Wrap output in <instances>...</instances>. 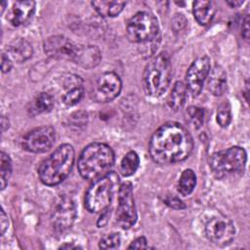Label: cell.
Returning <instances> with one entry per match:
<instances>
[{
  "label": "cell",
  "mask_w": 250,
  "mask_h": 250,
  "mask_svg": "<svg viewBox=\"0 0 250 250\" xmlns=\"http://www.w3.org/2000/svg\"><path fill=\"white\" fill-rule=\"evenodd\" d=\"M187 24V19L182 14H176L172 20V27L175 31L182 30Z\"/></svg>",
  "instance_id": "obj_30"
},
{
  "label": "cell",
  "mask_w": 250,
  "mask_h": 250,
  "mask_svg": "<svg viewBox=\"0 0 250 250\" xmlns=\"http://www.w3.org/2000/svg\"><path fill=\"white\" fill-rule=\"evenodd\" d=\"M6 6H7V2H6V1L1 2V14H3V13H4V10H5Z\"/></svg>",
  "instance_id": "obj_39"
},
{
  "label": "cell",
  "mask_w": 250,
  "mask_h": 250,
  "mask_svg": "<svg viewBox=\"0 0 250 250\" xmlns=\"http://www.w3.org/2000/svg\"><path fill=\"white\" fill-rule=\"evenodd\" d=\"M83 94H84L83 86L71 88L65 91V93L62 97V100L63 104H65L66 105H70V106L75 105L81 101V99L83 98Z\"/></svg>",
  "instance_id": "obj_26"
},
{
  "label": "cell",
  "mask_w": 250,
  "mask_h": 250,
  "mask_svg": "<svg viewBox=\"0 0 250 250\" xmlns=\"http://www.w3.org/2000/svg\"><path fill=\"white\" fill-rule=\"evenodd\" d=\"M136 221L137 211L133 195V186L130 182H125L119 186L116 223L121 229H128L135 225Z\"/></svg>",
  "instance_id": "obj_8"
},
{
  "label": "cell",
  "mask_w": 250,
  "mask_h": 250,
  "mask_svg": "<svg viewBox=\"0 0 250 250\" xmlns=\"http://www.w3.org/2000/svg\"><path fill=\"white\" fill-rule=\"evenodd\" d=\"M43 48L50 58L71 61L76 44L62 35H54L44 41Z\"/></svg>",
  "instance_id": "obj_14"
},
{
  "label": "cell",
  "mask_w": 250,
  "mask_h": 250,
  "mask_svg": "<svg viewBox=\"0 0 250 250\" xmlns=\"http://www.w3.org/2000/svg\"><path fill=\"white\" fill-rule=\"evenodd\" d=\"M94 9L101 17H116L118 16L126 5L123 1H93L91 2Z\"/></svg>",
  "instance_id": "obj_22"
},
{
  "label": "cell",
  "mask_w": 250,
  "mask_h": 250,
  "mask_svg": "<svg viewBox=\"0 0 250 250\" xmlns=\"http://www.w3.org/2000/svg\"><path fill=\"white\" fill-rule=\"evenodd\" d=\"M172 75L170 57L166 52L155 56L146 65L143 74V85L146 94L157 98L169 87Z\"/></svg>",
  "instance_id": "obj_4"
},
{
  "label": "cell",
  "mask_w": 250,
  "mask_h": 250,
  "mask_svg": "<svg viewBox=\"0 0 250 250\" xmlns=\"http://www.w3.org/2000/svg\"><path fill=\"white\" fill-rule=\"evenodd\" d=\"M206 237L216 245L229 244L235 234L233 223L226 216L219 215L210 219L205 226Z\"/></svg>",
  "instance_id": "obj_10"
},
{
  "label": "cell",
  "mask_w": 250,
  "mask_h": 250,
  "mask_svg": "<svg viewBox=\"0 0 250 250\" xmlns=\"http://www.w3.org/2000/svg\"><path fill=\"white\" fill-rule=\"evenodd\" d=\"M119 177L114 172L93 181L85 193V207L91 213H99L106 209L112 199Z\"/></svg>",
  "instance_id": "obj_5"
},
{
  "label": "cell",
  "mask_w": 250,
  "mask_h": 250,
  "mask_svg": "<svg viewBox=\"0 0 250 250\" xmlns=\"http://www.w3.org/2000/svg\"><path fill=\"white\" fill-rule=\"evenodd\" d=\"M75 158V152L69 144L61 145L38 169L40 181L46 186H57L69 175Z\"/></svg>",
  "instance_id": "obj_3"
},
{
  "label": "cell",
  "mask_w": 250,
  "mask_h": 250,
  "mask_svg": "<svg viewBox=\"0 0 250 250\" xmlns=\"http://www.w3.org/2000/svg\"><path fill=\"white\" fill-rule=\"evenodd\" d=\"M165 203L174 209H185L186 208L185 203L179 197L174 196V195H167V197L165 198Z\"/></svg>",
  "instance_id": "obj_31"
},
{
  "label": "cell",
  "mask_w": 250,
  "mask_h": 250,
  "mask_svg": "<svg viewBox=\"0 0 250 250\" xmlns=\"http://www.w3.org/2000/svg\"><path fill=\"white\" fill-rule=\"evenodd\" d=\"M109 217H110V210H108V209L106 208V209L104 210V212L102 213V215L100 216V218H99V220H98V222H97L98 228H103V227H104V226L107 224Z\"/></svg>",
  "instance_id": "obj_34"
},
{
  "label": "cell",
  "mask_w": 250,
  "mask_h": 250,
  "mask_svg": "<svg viewBox=\"0 0 250 250\" xmlns=\"http://www.w3.org/2000/svg\"><path fill=\"white\" fill-rule=\"evenodd\" d=\"M56 131L52 126H41L28 132L22 139L23 149L33 153H43L55 144Z\"/></svg>",
  "instance_id": "obj_11"
},
{
  "label": "cell",
  "mask_w": 250,
  "mask_h": 250,
  "mask_svg": "<svg viewBox=\"0 0 250 250\" xmlns=\"http://www.w3.org/2000/svg\"><path fill=\"white\" fill-rule=\"evenodd\" d=\"M242 36L246 40H248V38H249V17H248V15L245 16V18L242 21Z\"/></svg>",
  "instance_id": "obj_36"
},
{
  "label": "cell",
  "mask_w": 250,
  "mask_h": 250,
  "mask_svg": "<svg viewBox=\"0 0 250 250\" xmlns=\"http://www.w3.org/2000/svg\"><path fill=\"white\" fill-rule=\"evenodd\" d=\"M143 248H147V241L145 236L137 237L128 246V249H143Z\"/></svg>",
  "instance_id": "obj_32"
},
{
  "label": "cell",
  "mask_w": 250,
  "mask_h": 250,
  "mask_svg": "<svg viewBox=\"0 0 250 250\" xmlns=\"http://www.w3.org/2000/svg\"><path fill=\"white\" fill-rule=\"evenodd\" d=\"M231 121V111L229 103L221 104L217 111V122L221 127H228Z\"/></svg>",
  "instance_id": "obj_27"
},
{
  "label": "cell",
  "mask_w": 250,
  "mask_h": 250,
  "mask_svg": "<svg viewBox=\"0 0 250 250\" xmlns=\"http://www.w3.org/2000/svg\"><path fill=\"white\" fill-rule=\"evenodd\" d=\"M53 106H54L53 97L46 92H41L36 97H34V99L30 102L27 111L30 115H36V114L51 111Z\"/></svg>",
  "instance_id": "obj_20"
},
{
  "label": "cell",
  "mask_w": 250,
  "mask_h": 250,
  "mask_svg": "<svg viewBox=\"0 0 250 250\" xmlns=\"http://www.w3.org/2000/svg\"><path fill=\"white\" fill-rule=\"evenodd\" d=\"M112 148L104 143H92L81 151L77 168L80 176L95 181L108 174L114 164Z\"/></svg>",
  "instance_id": "obj_2"
},
{
  "label": "cell",
  "mask_w": 250,
  "mask_h": 250,
  "mask_svg": "<svg viewBox=\"0 0 250 250\" xmlns=\"http://www.w3.org/2000/svg\"><path fill=\"white\" fill-rule=\"evenodd\" d=\"M227 4L231 8H237L243 4V1H227Z\"/></svg>",
  "instance_id": "obj_38"
},
{
  "label": "cell",
  "mask_w": 250,
  "mask_h": 250,
  "mask_svg": "<svg viewBox=\"0 0 250 250\" xmlns=\"http://www.w3.org/2000/svg\"><path fill=\"white\" fill-rule=\"evenodd\" d=\"M35 10L34 1H17L10 8L7 21L14 26H20L27 22Z\"/></svg>",
  "instance_id": "obj_16"
},
{
  "label": "cell",
  "mask_w": 250,
  "mask_h": 250,
  "mask_svg": "<svg viewBox=\"0 0 250 250\" xmlns=\"http://www.w3.org/2000/svg\"><path fill=\"white\" fill-rule=\"evenodd\" d=\"M1 128H2V132H5L9 128V120L5 116L1 117Z\"/></svg>",
  "instance_id": "obj_37"
},
{
  "label": "cell",
  "mask_w": 250,
  "mask_h": 250,
  "mask_svg": "<svg viewBox=\"0 0 250 250\" xmlns=\"http://www.w3.org/2000/svg\"><path fill=\"white\" fill-rule=\"evenodd\" d=\"M140 165L139 155L131 150L126 153L120 163V172L124 177H130L138 170Z\"/></svg>",
  "instance_id": "obj_24"
},
{
  "label": "cell",
  "mask_w": 250,
  "mask_h": 250,
  "mask_svg": "<svg viewBox=\"0 0 250 250\" xmlns=\"http://www.w3.org/2000/svg\"><path fill=\"white\" fill-rule=\"evenodd\" d=\"M0 174H1V178H0V182H1V189L3 190L7 185L8 182L10 180V177L12 175V161L10 156L4 152L1 151L0 154Z\"/></svg>",
  "instance_id": "obj_25"
},
{
  "label": "cell",
  "mask_w": 250,
  "mask_h": 250,
  "mask_svg": "<svg viewBox=\"0 0 250 250\" xmlns=\"http://www.w3.org/2000/svg\"><path fill=\"white\" fill-rule=\"evenodd\" d=\"M196 185V176L191 169H186L178 182V191L183 196L189 195Z\"/></svg>",
  "instance_id": "obj_23"
},
{
  "label": "cell",
  "mask_w": 250,
  "mask_h": 250,
  "mask_svg": "<svg viewBox=\"0 0 250 250\" xmlns=\"http://www.w3.org/2000/svg\"><path fill=\"white\" fill-rule=\"evenodd\" d=\"M122 81L120 77L112 71L102 73L96 80L91 97L97 103H107L114 100L121 92Z\"/></svg>",
  "instance_id": "obj_9"
},
{
  "label": "cell",
  "mask_w": 250,
  "mask_h": 250,
  "mask_svg": "<svg viewBox=\"0 0 250 250\" xmlns=\"http://www.w3.org/2000/svg\"><path fill=\"white\" fill-rule=\"evenodd\" d=\"M76 215L77 211L73 199L69 196H62L52 211V226L58 232L65 231L72 227Z\"/></svg>",
  "instance_id": "obj_12"
},
{
  "label": "cell",
  "mask_w": 250,
  "mask_h": 250,
  "mask_svg": "<svg viewBox=\"0 0 250 250\" xmlns=\"http://www.w3.org/2000/svg\"><path fill=\"white\" fill-rule=\"evenodd\" d=\"M192 148L193 141L189 132L174 121L161 125L151 136L148 146L151 159L161 165L184 161Z\"/></svg>",
  "instance_id": "obj_1"
},
{
  "label": "cell",
  "mask_w": 250,
  "mask_h": 250,
  "mask_svg": "<svg viewBox=\"0 0 250 250\" xmlns=\"http://www.w3.org/2000/svg\"><path fill=\"white\" fill-rule=\"evenodd\" d=\"M187 94L188 89L186 84L183 81H177L168 96L167 104L175 111L181 109L186 104Z\"/></svg>",
  "instance_id": "obj_21"
},
{
  "label": "cell",
  "mask_w": 250,
  "mask_h": 250,
  "mask_svg": "<svg viewBox=\"0 0 250 250\" xmlns=\"http://www.w3.org/2000/svg\"><path fill=\"white\" fill-rule=\"evenodd\" d=\"M0 225H1V235H3L6 229H8V217L3 209L1 210V215H0Z\"/></svg>",
  "instance_id": "obj_35"
},
{
  "label": "cell",
  "mask_w": 250,
  "mask_h": 250,
  "mask_svg": "<svg viewBox=\"0 0 250 250\" xmlns=\"http://www.w3.org/2000/svg\"><path fill=\"white\" fill-rule=\"evenodd\" d=\"M102 60L100 49L94 45L76 44V48L71 62L83 68H93L97 66Z\"/></svg>",
  "instance_id": "obj_15"
},
{
  "label": "cell",
  "mask_w": 250,
  "mask_h": 250,
  "mask_svg": "<svg viewBox=\"0 0 250 250\" xmlns=\"http://www.w3.org/2000/svg\"><path fill=\"white\" fill-rule=\"evenodd\" d=\"M121 238L119 233L112 232L103 236L99 242V247L102 249H115L119 247Z\"/></svg>",
  "instance_id": "obj_28"
},
{
  "label": "cell",
  "mask_w": 250,
  "mask_h": 250,
  "mask_svg": "<svg viewBox=\"0 0 250 250\" xmlns=\"http://www.w3.org/2000/svg\"><path fill=\"white\" fill-rule=\"evenodd\" d=\"M126 33L133 43L144 44L160 36L157 19L148 12H138L127 22Z\"/></svg>",
  "instance_id": "obj_7"
},
{
  "label": "cell",
  "mask_w": 250,
  "mask_h": 250,
  "mask_svg": "<svg viewBox=\"0 0 250 250\" xmlns=\"http://www.w3.org/2000/svg\"><path fill=\"white\" fill-rule=\"evenodd\" d=\"M33 48L31 44L23 38H16L7 47L9 58L19 63L24 62L32 57Z\"/></svg>",
  "instance_id": "obj_17"
},
{
  "label": "cell",
  "mask_w": 250,
  "mask_h": 250,
  "mask_svg": "<svg viewBox=\"0 0 250 250\" xmlns=\"http://www.w3.org/2000/svg\"><path fill=\"white\" fill-rule=\"evenodd\" d=\"M193 16L200 25L208 24L216 13L215 4L212 1H195L192 4Z\"/></svg>",
  "instance_id": "obj_19"
},
{
  "label": "cell",
  "mask_w": 250,
  "mask_h": 250,
  "mask_svg": "<svg viewBox=\"0 0 250 250\" xmlns=\"http://www.w3.org/2000/svg\"><path fill=\"white\" fill-rule=\"evenodd\" d=\"M247 155L244 148L231 146L228 149L213 153L209 159L212 173L218 179H222L239 172L245 168Z\"/></svg>",
  "instance_id": "obj_6"
},
{
  "label": "cell",
  "mask_w": 250,
  "mask_h": 250,
  "mask_svg": "<svg viewBox=\"0 0 250 250\" xmlns=\"http://www.w3.org/2000/svg\"><path fill=\"white\" fill-rule=\"evenodd\" d=\"M210 71V60L207 56L197 58L189 65L186 74V86L188 91L196 97L201 92L204 81Z\"/></svg>",
  "instance_id": "obj_13"
},
{
  "label": "cell",
  "mask_w": 250,
  "mask_h": 250,
  "mask_svg": "<svg viewBox=\"0 0 250 250\" xmlns=\"http://www.w3.org/2000/svg\"><path fill=\"white\" fill-rule=\"evenodd\" d=\"M207 88L214 96H222L228 88V79L225 69L221 65H215L208 74Z\"/></svg>",
  "instance_id": "obj_18"
},
{
  "label": "cell",
  "mask_w": 250,
  "mask_h": 250,
  "mask_svg": "<svg viewBox=\"0 0 250 250\" xmlns=\"http://www.w3.org/2000/svg\"><path fill=\"white\" fill-rule=\"evenodd\" d=\"M13 66V62L12 60L9 58V56L7 54H2L1 57V69L3 73L9 72L11 70Z\"/></svg>",
  "instance_id": "obj_33"
},
{
  "label": "cell",
  "mask_w": 250,
  "mask_h": 250,
  "mask_svg": "<svg viewBox=\"0 0 250 250\" xmlns=\"http://www.w3.org/2000/svg\"><path fill=\"white\" fill-rule=\"evenodd\" d=\"M188 119L194 126V128H199L204 122V110L197 106H189L187 110Z\"/></svg>",
  "instance_id": "obj_29"
}]
</instances>
